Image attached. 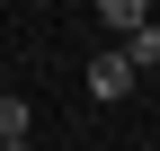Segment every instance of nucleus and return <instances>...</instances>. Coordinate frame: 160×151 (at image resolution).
<instances>
[{"mask_svg":"<svg viewBox=\"0 0 160 151\" xmlns=\"http://www.w3.org/2000/svg\"><path fill=\"white\" fill-rule=\"evenodd\" d=\"M89 98H133V62L125 53H98L89 62Z\"/></svg>","mask_w":160,"mask_h":151,"instance_id":"obj_1","label":"nucleus"},{"mask_svg":"<svg viewBox=\"0 0 160 151\" xmlns=\"http://www.w3.org/2000/svg\"><path fill=\"white\" fill-rule=\"evenodd\" d=\"M0 151H27V98H0Z\"/></svg>","mask_w":160,"mask_h":151,"instance_id":"obj_2","label":"nucleus"},{"mask_svg":"<svg viewBox=\"0 0 160 151\" xmlns=\"http://www.w3.org/2000/svg\"><path fill=\"white\" fill-rule=\"evenodd\" d=\"M125 62H133V71H160V27H133V36H125Z\"/></svg>","mask_w":160,"mask_h":151,"instance_id":"obj_3","label":"nucleus"},{"mask_svg":"<svg viewBox=\"0 0 160 151\" xmlns=\"http://www.w3.org/2000/svg\"><path fill=\"white\" fill-rule=\"evenodd\" d=\"M98 18H107V27H125V36H133V27H151V18H142V0H107Z\"/></svg>","mask_w":160,"mask_h":151,"instance_id":"obj_4","label":"nucleus"}]
</instances>
